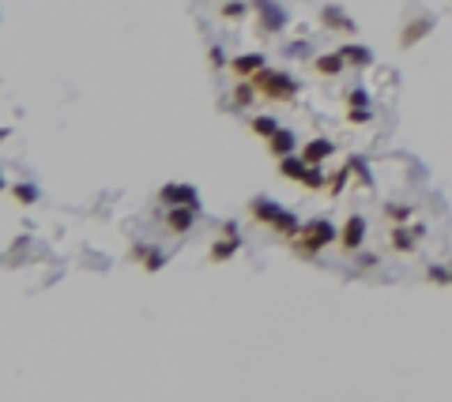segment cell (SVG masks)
I'll return each instance as SVG.
<instances>
[{
	"label": "cell",
	"mask_w": 452,
	"mask_h": 402,
	"mask_svg": "<svg viewBox=\"0 0 452 402\" xmlns=\"http://www.w3.org/2000/svg\"><path fill=\"white\" fill-rule=\"evenodd\" d=\"M332 241H339L336 226H332L328 218H313V222H306V226H302V233L290 241V245H294V252H298V256H317L320 248L332 245Z\"/></svg>",
	"instance_id": "6da1fadb"
},
{
	"label": "cell",
	"mask_w": 452,
	"mask_h": 402,
	"mask_svg": "<svg viewBox=\"0 0 452 402\" xmlns=\"http://www.w3.org/2000/svg\"><path fill=\"white\" fill-rule=\"evenodd\" d=\"M249 83H253L256 95L267 98V102H290L298 95V83L290 76H283V72H272V68H260L256 76H249Z\"/></svg>",
	"instance_id": "7a4b0ae2"
},
{
	"label": "cell",
	"mask_w": 452,
	"mask_h": 402,
	"mask_svg": "<svg viewBox=\"0 0 452 402\" xmlns=\"http://www.w3.org/2000/svg\"><path fill=\"white\" fill-rule=\"evenodd\" d=\"M237 248H242L237 226H234V222H226V226H223V237H219L215 245H211V252H208V264H226V259L234 256Z\"/></svg>",
	"instance_id": "3957f363"
},
{
	"label": "cell",
	"mask_w": 452,
	"mask_h": 402,
	"mask_svg": "<svg viewBox=\"0 0 452 402\" xmlns=\"http://www.w3.org/2000/svg\"><path fill=\"white\" fill-rule=\"evenodd\" d=\"M362 245H366V218L362 214H350L343 222V230H339V248L350 256V252H358Z\"/></svg>",
	"instance_id": "277c9868"
},
{
	"label": "cell",
	"mask_w": 452,
	"mask_h": 402,
	"mask_svg": "<svg viewBox=\"0 0 452 402\" xmlns=\"http://www.w3.org/2000/svg\"><path fill=\"white\" fill-rule=\"evenodd\" d=\"M159 200L166 207H200V192L192 184H166L159 192Z\"/></svg>",
	"instance_id": "5b68a950"
},
{
	"label": "cell",
	"mask_w": 452,
	"mask_h": 402,
	"mask_svg": "<svg viewBox=\"0 0 452 402\" xmlns=\"http://www.w3.org/2000/svg\"><path fill=\"white\" fill-rule=\"evenodd\" d=\"M283 214H287V211H283L279 207V203H272V200H264V195H260V200H249V218H253V222H260V226H279V218H283Z\"/></svg>",
	"instance_id": "8992f818"
},
{
	"label": "cell",
	"mask_w": 452,
	"mask_h": 402,
	"mask_svg": "<svg viewBox=\"0 0 452 402\" xmlns=\"http://www.w3.org/2000/svg\"><path fill=\"white\" fill-rule=\"evenodd\" d=\"M347 124H370V98H366L362 87L347 90Z\"/></svg>",
	"instance_id": "52a82bcc"
},
{
	"label": "cell",
	"mask_w": 452,
	"mask_h": 402,
	"mask_svg": "<svg viewBox=\"0 0 452 402\" xmlns=\"http://www.w3.org/2000/svg\"><path fill=\"white\" fill-rule=\"evenodd\" d=\"M196 214H200V207H166L162 222H166V230H170V233H189L192 222H196Z\"/></svg>",
	"instance_id": "ba28073f"
},
{
	"label": "cell",
	"mask_w": 452,
	"mask_h": 402,
	"mask_svg": "<svg viewBox=\"0 0 452 402\" xmlns=\"http://www.w3.org/2000/svg\"><path fill=\"white\" fill-rule=\"evenodd\" d=\"M320 23H325L328 31H339V34H354V31H358V23L350 19L343 8H336V4H325V8H320Z\"/></svg>",
	"instance_id": "9c48e42d"
},
{
	"label": "cell",
	"mask_w": 452,
	"mask_h": 402,
	"mask_svg": "<svg viewBox=\"0 0 452 402\" xmlns=\"http://www.w3.org/2000/svg\"><path fill=\"white\" fill-rule=\"evenodd\" d=\"M256 12H260V31L264 34H275V31H283V26H287V15H283V8L275 4V0H267V4H260L256 8Z\"/></svg>",
	"instance_id": "30bf717a"
},
{
	"label": "cell",
	"mask_w": 452,
	"mask_h": 402,
	"mask_svg": "<svg viewBox=\"0 0 452 402\" xmlns=\"http://www.w3.org/2000/svg\"><path fill=\"white\" fill-rule=\"evenodd\" d=\"M419 237H422V226H396L392 233H389V241H392V248L396 252H403V256H407V252H414V245H419Z\"/></svg>",
	"instance_id": "8fae6325"
},
{
	"label": "cell",
	"mask_w": 452,
	"mask_h": 402,
	"mask_svg": "<svg viewBox=\"0 0 452 402\" xmlns=\"http://www.w3.org/2000/svg\"><path fill=\"white\" fill-rule=\"evenodd\" d=\"M260 68H264V57H260V53H242V57H234V61H230V72H234L237 79L256 76Z\"/></svg>",
	"instance_id": "7c38bea8"
},
{
	"label": "cell",
	"mask_w": 452,
	"mask_h": 402,
	"mask_svg": "<svg viewBox=\"0 0 452 402\" xmlns=\"http://www.w3.org/2000/svg\"><path fill=\"white\" fill-rule=\"evenodd\" d=\"M347 68V61H343V53L339 49H332V53H325V57H317L313 61V72H317V76H339V72Z\"/></svg>",
	"instance_id": "4fadbf2b"
},
{
	"label": "cell",
	"mask_w": 452,
	"mask_h": 402,
	"mask_svg": "<svg viewBox=\"0 0 452 402\" xmlns=\"http://www.w3.org/2000/svg\"><path fill=\"white\" fill-rule=\"evenodd\" d=\"M306 170H309V162L302 154H287V158H279V177L283 181H294L298 184L302 177H306Z\"/></svg>",
	"instance_id": "5bb4252c"
},
{
	"label": "cell",
	"mask_w": 452,
	"mask_h": 402,
	"mask_svg": "<svg viewBox=\"0 0 452 402\" xmlns=\"http://www.w3.org/2000/svg\"><path fill=\"white\" fill-rule=\"evenodd\" d=\"M332 154H336V143H332V139H313V143L302 147V158H306L309 166H320Z\"/></svg>",
	"instance_id": "9a60e30c"
},
{
	"label": "cell",
	"mask_w": 452,
	"mask_h": 402,
	"mask_svg": "<svg viewBox=\"0 0 452 402\" xmlns=\"http://www.w3.org/2000/svg\"><path fill=\"white\" fill-rule=\"evenodd\" d=\"M430 31H433V19H426V15H422V19H414L411 26H403V31H400V45L407 49V45H414V42L426 38Z\"/></svg>",
	"instance_id": "2e32d148"
},
{
	"label": "cell",
	"mask_w": 452,
	"mask_h": 402,
	"mask_svg": "<svg viewBox=\"0 0 452 402\" xmlns=\"http://www.w3.org/2000/svg\"><path fill=\"white\" fill-rule=\"evenodd\" d=\"M339 53H343V61L350 64V68H370V64H373V53L366 49V45L350 42V45H339Z\"/></svg>",
	"instance_id": "e0dca14e"
},
{
	"label": "cell",
	"mask_w": 452,
	"mask_h": 402,
	"mask_svg": "<svg viewBox=\"0 0 452 402\" xmlns=\"http://www.w3.org/2000/svg\"><path fill=\"white\" fill-rule=\"evenodd\" d=\"M267 151H272L275 158H287V154H294V136L279 128L275 136H267Z\"/></svg>",
	"instance_id": "ac0fdd59"
},
{
	"label": "cell",
	"mask_w": 452,
	"mask_h": 402,
	"mask_svg": "<svg viewBox=\"0 0 452 402\" xmlns=\"http://www.w3.org/2000/svg\"><path fill=\"white\" fill-rule=\"evenodd\" d=\"M302 188H309V192H317V188H325V173H320V166H309V170H306V177H302Z\"/></svg>",
	"instance_id": "d6986e66"
},
{
	"label": "cell",
	"mask_w": 452,
	"mask_h": 402,
	"mask_svg": "<svg viewBox=\"0 0 452 402\" xmlns=\"http://www.w3.org/2000/svg\"><path fill=\"white\" fill-rule=\"evenodd\" d=\"M249 128H253L256 136H264V139L279 132V124H275V117H253V120H249Z\"/></svg>",
	"instance_id": "ffe728a7"
},
{
	"label": "cell",
	"mask_w": 452,
	"mask_h": 402,
	"mask_svg": "<svg viewBox=\"0 0 452 402\" xmlns=\"http://www.w3.org/2000/svg\"><path fill=\"white\" fill-rule=\"evenodd\" d=\"M256 98V87L249 79H237V87H234V106H249V102Z\"/></svg>",
	"instance_id": "44dd1931"
},
{
	"label": "cell",
	"mask_w": 452,
	"mask_h": 402,
	"mask_svg": "<svg viewBox=\"0 0 452 402\" xmlns=\"http://www.w3.org/2000/svg\"><path fill=\"white\" fill-rule=\"evenodd\" d=\"M245 12H249L245 0H226L223 4V19H245Z\"/></svg>",
	"instance_id": "7402d4cb"
},
{
	"label": "cell",
	"mask_w": 452,
	"mask_h": 402,
	"mask_svg": "<svg viewBox=\"0 0 452 402\" xmlns=\"http://www.w3.org/2000/svg\"><path fill=\"white\" fill-rule=\"evenodd\" d=\"M347 170H350V177H354L358 184H370V173H366V162H362V158H347Z\"/></svg>",
	"instance_id": "603a6c76"
},
{
	"label": "cell",
	"mask_w": 452,
	"mask_h": 402,
	"mask_svg": "<svg viewBox=\"0 0 452 402\" xmlns=\"http://www.w3.org/2000/svg\"><path fill=\"white\" fill-rule=\"evenodd\" d=\"M384 214H389V218H396V222H407L411 214H414V207L407 203V207H400V203H389V207H384Z\"/></svg>",
	"instance_id": "cb8c5ba5"
},
{
	"label": "cell",
	"mask_w": 452,
	"mask_h": 402,
	"mask_svg": "<svg viewBox=\"0 0 452 402\" xmlns=\"http://www.w3.org/2000/svg\"><path fill=\"white\" fill-rule=\"evenodd\" d=\"M12 200H20L23 207H26V203H34V200H38V192H34V188H26V184H20V188H12Z\"/></svg>",
	"instance_id": "d4e9b609"
},
{
	"label": "cell",
	"mask_w": 452,
	"mask_h": 402,
	"mask_svg": "<svg viewBox=\"0 0 452 402\" xmlns=\"http://www.w3.org/2000/svg\"><path fill=\"white\" fill-rule=\"evenodd\" d=\"M208 61L215 64V68H230V64H226V57H223V49H219V45H211V49H208Z\"/></svg>",
	"instance_id": "484cf974"
},
{
	"label": "cell",
	"mask_w": 452,
	"mask_h": 402,
	"mask_svg": "<svg viewBox=\"0 0 452 402\" xmlns=\"http://www.w3.org/2000/svg\"><path fill=\"white\" fill-rule=\"evenodd\" d=\"M426 278H430V282H452L449 271H441V267H430V271H426Z\"/></svg>",
	"instance_id": "4316f807"
},
{
	"label": "cell",
	"mask_w": 452,
	"mask_h": 402,
	"mask_svg": "<svg viewBox=\"0 0 452 402\" xmlns=\"http://www.w3.org/2000/svg\"><path fill=\"white\" fill-rule=\"evenodd\" d=\"M253 4H256V8H260V4H267V0H253Z\"/></svg>",
	"instance_id": "83f0119b"
},
{
	"label": "cell",
	"mask_w": 452,
	"mask_h": 402,
	"mask_svg": "<svg viewBox=\"0 0 452 402\" xmlns=\"http://www.w3.org/2000/svg\"><path fill=\"white\" fill-rule=\"evenodd\" d=\"M449 278H452V267H449Z\"/></svg>",
	"instance_id": "f1b7e54d"
}]
</instances>
